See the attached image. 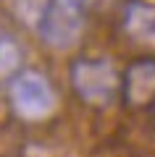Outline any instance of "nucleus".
<instances>
[{
    "label": "nucleus",
    "mask_w": 155,
    "mask_h": 157,
    "mask_svg": "<svg viewBox=\"0 0 155 157\" xmlns=\"http://www.w3.org/2000/svg\"><path fill=\"white\" fill-rule=\"evenodd\" d=\"M11 105L21 118H45L55 110V92L39 71H24L11 84Z\"/></svg>",
    "instance_id": "3"
},
{
    "label": "nucleus",
    "mask_w": 155,
    "mask_h": 157,
    "mask_svg": "<svg viewBox=\"0 0 155 157\" xmlns=\"http://www.w3.org/2000/svg\"><path fill=\"white\" fill-rule=\"evenodd\" d=\"M92 0H47L39 21V37L53 50H68L82 39L87 24V8Z\"/></svg>",
    "instance_id": "1"
},
{
    "label": "nucleus",
    "mask_w": 155,
    "mask_h": 157,
    "mask_svg": "<svg viewBox=\"0 0 155 157\" xmlns=\"http://www.w3.org/2000/svg\"><path fill=\"white\" fill-rule=\"evenodd\" d=\"M124 29L142 45H155V6L129 3L124 11Z\"/></svg>",
    "instance_id": "5"
},
{
    "label": "nucleus",
    "mask_w": 155,
    "mask_h": 157,
    "mask_svg": "<svg viewBox=\"0 0 155 157\" xmlns=\"http://www.w3.org/2000/svg\"><path fill=\"white\" fill-rule=\"evenodd\" d=\"M21 60H24L21 45L11 34L0 32V81H8L16 76V71L21 68Z\"/></svg>",
    "instance_id": "6"
},
{
    "label": "nucleus",
    "mask_w": 155,
    "mask_h": 157,
    "mask_svg": "<svg viewBox=\"0 0 155 157\" xmlns=\"http://www.w3.org/2000/svg\"><path fill=\"white\" fill-rule=\"evenodd\" d=\"M124 94L129 105H147L155 100V60H139L126 71Z\"/></svg>",
    "instance_id": "4"
},
{
    "label": "nucleus",
    "mask_w": 155,
    "mask_h": 157,
    "mask_svg": "<svg viewBox=\"0 0 155 157\" xmlns=\"http://www.w3.org/2000/svg\"><path fill=\"white\" fill-rule=\"evenodd\" d=\"M18 18L24 24H32V26H39L45 16V8H47V0H8Z\"/></svg>",
    "instance_id": "7"
},
{
    "label": "nucleus",
    "mask_w": 155,
    "mask_h": 157,
    "mask_svg": "<svg viewBox=\"0 0 155 157\" xmlns=\"http://www.w3.org/2000/svg\"><path fill=\"white\" fill-rule=\"evenodd\" d=\"M71 84L87 105L105 107L116 100L121 76L105 58H76L71 63Z\"/></svg>",
    "instance_id": "2"
}]
</instances>
